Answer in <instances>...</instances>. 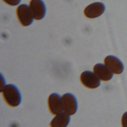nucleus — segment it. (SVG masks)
I'll return each mask as SVG.
<instances>
[{
  "mask_svg": "<svg viewBox=\"0 0 127 127\" xmlns=\"http://www.w3.org/2000/svg\"><path fill=\"white\" fill-rule=\"evenodd\" d=\"M122 124L123 127H127V112H125L122 118Z\"/></svg>",
  "mask_w": 127,
  "mask_h": 127,
  "instance_id": "nucleus-12",
  "label": "nucleus"
},
{
  "mask_svg": "<svg viewBox=\"0 0 127 127\" xmlns=\"http://www.w3.org/2000/svg\"><path fill=\"white\" fill-rule=\"evenodd\" d=\"M2 92L4 100L10 106L16 107L21 103V95L18 88L15 85H6Z\"/></svg>",
  "mask_w": 127,
  "mask_h": 127,
  "instance_id": "nucleus-1",
  "label": "nucleus"
},
{
  "mask_svg": "<svg viewBox=\"0 0 127 127\" xmlns=\"http://www.w3.org/2000/svg\"><path fill=\"white\" fill-rule=\"evenodd\" d=\"M105 64L115 74H120L124 70V66L121 61L114 56H108L104 60Z\"/></svg>",
  "mask_w": 127,
  "mask_h": 127,
  "instance_id": "nucleus-8",
  "label": "nucleus"
},
{
  "mask_svg": "<svg viewBox=\"0 0 127 127\" xmlns=\"http://www.w3.org/2000/svg\"><path fill=\"white\" fill-rule=\"evenodd\" d=\"M17 15L21 24L24 26L31 25L33 22L34 17L30 6L26 4L20 5L17 9Z\"/></svg>",
  "mask_w": 127,
  "mask_h": 127,
  "instance_id": "nucleus-2",
  "label": "nucleus"
},
{
  "mask_svg": "<svg viewBox=\"0 0 127 127\" xmlns=\"http://www.w3.org/2000/svg\"><path fill=\"white\" fill-rule=\"evenodd\" d=\"M70 120V115L65 112H62L57 114L53 118L50 126L52 127H65L68 125Z\"/></svg>",
  "mask_w": 127,
  "mask_h": 127,
  "instance_id": "nucleus-10",
  "label": "nucleus"
},
{
  "mask_svg": "<svg viewBox=\"0 0 127 127\" xmlns=\"http://www.w3.org/2000/svg\"><path fill=\"white\" fill-rule=\"evenodd\" d=\"M100 80L94 72L90 70L83 71L80 75V81L82 84L90 89H94L99 86Z\"/></svg>",
  "mask_w": 127,
  "mask_h": 127,
  "instance_id": "nucleus-3",
  "label": "nucleus"
},
{
  "mask_svg": "<svg viewBox=\"0 0 127 127\" xmlns=\"http://www.w3.org/2000/svg\"><path fill=\"white\" fill-rule=\"evenodd\" d=\"M29 6L34 19L41 20L44 18L46 13V7L42 0H31Z\"/></svg>",
  "mask_w": 127,
  "mask_h": 127,
  "instance_id": "nucleus-6",
  "label": "nucleus"
},
{
  "mask_svg": "<svg viewBox=\"0 0 127 127\" xmlns=\"http://www.w3.org/2000/svg\"><path fill=\"white\" fill-rule=\"evenodd\" d=\"M105 10V5L101 2H96L88 5L84 9L85 15L89 18H94L102 15Z\"/></svg>",
  "mask_w": 127,
  "mask_h": 127,
  "instance_id": "nucleus-7",
  "label": "nucleus"
},
{
  "mask_svg": "<svg viewBox=\"0 0 127 127\" xmlns=\"http://www.w3.org/2000/svg\"><path fill=\"white\" fill-rule=\"evenodd\" d=\"M95 73L103 81H108L113 76L112 71L105 65L102 64H97L93 67Z\"/></svg>",
  "mask_w": 127,
  "mask_h": 127,
  "instance_id": "nucleus-9",
  "label": "nucleus"
},
{
  "mask_svg": "<svg viewBox=\"0 0 127 127\" xmlns=\"http://www.w3.org/2000/svg\"><path fill=\"white\" fill-rule=\"evenodd\" d=\"M48 106L50 112L54 115L62 113L64 111L62 97L58 93H54L48 98Z\"/></svg>",
  "mask_w": 127,
  "mask_h": 127,
  "instance_id": "nucleus-5",
  "label": "nucleus"
},
{
  "mask_svg": "<svg viewBox=\"0 0 127 127\" xmlns=\"http://www.w3.org/2000/svg\"><path fill=\"white\" fill-rule=\"evenodd\" d=\"M64 111L69 115L74 114L77 110L78 103L75 97L71 93H67L62 96Z\"/></svg>",
  "mask_w": 127,
  "mask_h": 127,
  "instance_id": "nucleus-4",
  "label": "nucleus"
},
{
  "mask_svg": "<svg viewBox=\"0 0 127 127\" xmlns=\"http://www.w3.org/2000/svg\"><path fill=\"white\" fill-rule=\"evenodd\" d=\"M8 4L14 6L18 5L21 1V0H3Z\"/></svg>",
  "mask_w": 127,
  "mask_h": 127,
  "instance_id": "nucleus-11",
  "label": "nucleus"
}]
</instances>
